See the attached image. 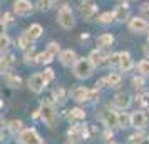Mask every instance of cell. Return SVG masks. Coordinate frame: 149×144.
Here are the masks:
<instances>
[{
    "label": "cell",
    "instance_id": "6da1fadb",
    "mask_svg": "<svg viewBox=\"0 0 149 144\" xmlns=\"http://www.w3.org/2000/svg\"><path fill=\"white\" fill-rule=\"evenodd\" d=\"M72 69H74V76L77 79H89L94 72V65L91 64L89 59H77Z\"/></svg>",
    "mask_w": 149,
    "mask_h": 144
},
{
    "label": "cell",
    "instance_id": "7a4b0ae2",
    "mask_svg": "<svg viewBox=\"0 0 149 144\" xmlns=\"http://www.w3.org/2000/svg\"><path fill=\"white\" fill-rule=\"evenodd\" d=\"M40 119L44 121V124L47 127H55V122H57V112H55V107L52 106V102H42L40 106Z\"/></svg>",
    "mask_w": 149,
    "mask_h": 144
},
{
    "label": "cell",
    "instance_id": "3957f363",
    "mask_svg": "<svg viewBox=\"0 0 149 144\" xmlns=\"http://www.w3.org/2000/svg\"><path fill=\"white\" fill-rule=\"evenodd\" d=\"M57 20H59V24H61V27H62V29H65V30H70V29L75 25L74 14H72V10H70L67 5H64V7L59 10Z\"/></svg>",
    "mask_w": 149,
    "mask_h": 144
},
{
    "label": "cell",
    "instance_id": "277c9868",
    "mask_svg": "<svg viewBox=\"0 0 149 144\" xmlns=\"http://www.w3.org/2000/svg\"><path fill=\"white\" fill-rule=\"evenodd\" d=\"M19 141H20V144H44L42 137L39 136L37 129H34V127L22 129L19 132Z\"/></svg>",
    "mask_w": 149,
    "mask_h": 144
},
{
    "label": "cell",
    "instance_id": "5b68a950",
    "mask_svg": "<svg viewBox=\"0 0 149 144\" xmlns=\"http://www.w3.org/2000/svg\"><path fill=\"white\" fill-rule=\"evenodd\" d=\"M67 136L70 137V141L75 143V141H84V139H89V131L87 126H82V124H74L70 129L67 131Z\"/></svg>",
    "mask_w": 149,
    "mask_h": 144
},
{
    "label": "cell",
    "instance_id": "8992f818",
    "mask_svg": "<svg viewBox=\"0 0 149 144\" xmlns=\"http://www.w3.org/2000/svg\"><path fill=\"white\" fill-rule=\"evenodd\" d=\"M14 12L20 17H27L34 12V5L30 0H15L14 2Z\"/></svg>",
    "mask_w": 149,
    "mask_h": 144
},
{
    "label": "cell",
    "instance_id": "52a82bcc",
    "mask_svg": "<svg viewBox=\"0 0 149 144\" xmlns=\"http://www.w3.org/2000/svg\"><path fill=\"white\" fill-rule=\"evenodd\" d=\"M45 86H47V82H45V79H44L42 74H34L29 79V89L32 90L34 94H40L42 90L45 89Z\"/></svg>",
    "mask_w": 149,
    "mask_h": 144
},
{
    "label": "cell",
    "instance_id": "ba28073f",
    "mask_svg": "<svg viewBox=\"0 0 149 144\" xmlns=\"http://www.w3.org/2000/svg\"><path fill=\"white\" fill-rule=\"evenodd\" d=\"M81 15L84 20L92 22L97 15V5L94 2H86V3H81Z\"/></svg>",
    "mask_w": 149,
    "mask_h": 144
},
{
    "label": "cell",
    "instance_id": "9c48e42d",
    "mask_svg": "<svg viewBox=\"0 0 149 144\" xmlns=\"http://www.w3.org/2000/svg\"><path fill=\"white\" fill-rule=\"evenodd\" d=\"M149 29V24L142 17H132L131 20H129V30L131 32H134V34H142V32H146Z\"/></svg>",
    "mask_w": 149,
    "mask_h": 144
},
{
    "label": "cell",
    "instance_id": "30bf717a",
    "mask_svg": "<svg viewBox=\"0 0 149 144\" xmlns=\"http://www.w3.org/2000/svg\"><path fill=\"white\" fill-rule=\"evenodd\" d=\"M101 119H102V122H104V126H106L107 129L119 127V124H117V112H114V111H111V109L102 111Z\"/></svg>",
    "mask_w": 149,
    "mask_h": 144
},
{
    "label": "cell",
    "instance_id": "8fae6325",
    "mask_svg": "<svg viewBox=\"0 0 149 144\" xmlns=\"http://www.w3.org/2000/svg\"><path fill=\"white\" fill-rule=\"evenodd\" d=\"M129 119H131V126H134L136 129H144L146 124H148V116H146L144 111H136V112H132L129 116Z\"/></svg>",
    "mask_w": 149,
    "mask_h": 144
},
{
    "label": "cell",
    "instance_id": "7c38bea8",
    "mask_svg": "<svg viewBox=\"0 0 149 144\" xmlns=\"http://www.w3.org/2000/svg\"><path fill=\"white\" fill-rule=\"evenodd\" d=\"M107 59L109 55L104 54L102 50H92L91 52V55H89V61H91V64L94 65V67H104V65H107Z\"/></svg>",
    "mask_w": 149,
    "mask_h": 144
},
{
    "label": "cell",
    "instance_id": "4fadbf2b",
    "mask_svg": "<svg viewBox=\"0 0 149 144\" xmlns=\"http://www.w3.org/2000/svg\"><path fill=\"white\" fill-rule=\"evenodd\" d=\"M129 104H131V96H129L127 92H119V94H116L114 99H112V106L117 107V109H127Z\"/></svg>",
    "mask_w": 149,
    "mask_h": 144
},
{
    "label": "cell",
    "instance_id": "5bb4252c",
    "mask_svg": "<svg viewBox=\"0 0 149 144\" xmlns=\"http://www.w3.org/2000/svg\"><path fill=\"white\" fill-rule=\"evenodd\" d=\"M70 96L74 101L77 102H84V101H91V89L87 87H74V89L70 90Z\"/></svg>",
    "mask_w": 149,
    "mask_h": 144
},
{
    "label": "cell",
    "instance_id": "9a60e30c",
    "mask_svg": "<svg viewBox=\"0 0 149 144\" xmlns=\"http://www.w3.org/2000/svg\"><path fill=\"white\" fill-rule=\"evenodd\" d=\"M61 62L62 65H65V67H70V65H74L75 62H77V54H75L74 50H62L61 52Z\"/></svg>",
    "mask_w": 149,
    "mask_h": 144
},
{
    "label": "cell",
    "instance_id": "2e32d148",
    "mask_svg": "<svg viewBox=\"0 0 149 144\" xmlns=\"http://www.w3.org/2000/svg\"><path fill=\"white\" fill-rule=\"evenodd\" d=\"M14 64H15L14 54H3L0 57V72H10Z\"/></svg>",
    "mask_w": 149,
    "mask_h": 144
},
{
    "label": "cell",
    "instance_id": "e0dca14e",
    "mask_svg": "<svg viewBox=\"0 0 149 144\" xmlns=\"http://www.w3.org/2000/svg\"><path fill=\"white\" fill-rule=\"evenodd\" d=\"M119 67L122 72H129L132 69V57L129 52H119Z\"/></svg>",
    "mask_w": 149,
    "mask_h": 144
},
{
    "label": "cell",
    "instance_id": "ac0fdd59",
    "mask_svg": "<svg viewBox=\"0 0 149 144\" xmlns=\"http://www.w3.org/2000/svg\"><path fill=\"white\" fill-rule=\"evenodd\" d=\"M42 34H44V29H42L40 24H32V25L27 29V32H25V35H27L30 40H37V39H40Z\"/></svg>",
    "mask_w": 149,
    "mask_h": 144
},
{
    "label": "cell",
    "instance_id": "d6986e66",
    "mask_svg": "<svg viewBox=\"0 0 149 144\" xmlns=\"http://www.w3.org/2000/svg\"><path fill=\"white\" fill-rule=\"evenodd\" d=\"M114 19L117 22H124L129 19V7L127 5H119L114 10Z\"/></svg>",
    "mask_w": 149,
    "mask_h": 144
},
{
    "label": "cell",
    "instance_id": "ffe728a7",
    "mask_svg": "<svg viewBox=\"0 0 149 144\" xmlns=\"http://www.w3.org/2000/svg\"><path fill=\"white\" fill-rule=\"evenodd\" d=\"M112 42H114V35L112 34H102L97 37V44H99V47L101 49H107L112 45Z\"/></svg>",
    "mask_w": 149,
    "mask_h": 144
},
{
    "label": "cell",
    "instance_id": "44dd1931",
    "mask_svg": "<svg viewBox=\"0 0 149 144\" xmlns=\"http://www.w3.org/2000/svg\"><path fill=\"white\" fill-rule=\"evenodd\" d=\"M5 82H7V86H10V87H20V84H22V79L15 72H7L5 74Z\"/></svg>",
    "mask_w": 149,
    "mask_h": 144
},
{
    "label": "cell",
    "instance_id": "7402d4cb",
    "mask_svg": "<svg viewBox=\"0 0 149 144\" xmlns=\"http://www.w3.org/2000/svg\"><path fill=\"white\" fill-rule=\"evenodd\" d=\"M122 81V76L119 72H111L107 77H106V84L109 87H119V84Z\"/></svg>",
    "mask_w": 149,
    "mask_h": 144
},
{
    "label": "cell",
    "instance_id": "603a6c76",
    "mask_svg": "<svg viewBox=\"0 0 149 144\" xmlns=\"http://www.w3.org/2000/svg\"><path fill=\"white\" fill-rule=\"evenodd\" d=\"M114 12H104L97 17V24L99 25H111L112 22H114Z\"/></svg>",
    "mask_w": 149,
    "mask_h": 144
},
{
    "label": "cell",
    "instance_id": "cb8c5ba5",
    "mask_svg": "<svg viewBox=\"0 0 149 144\" xmlns=\"http://www.w3.org/2000/svg\"><path fill=\"white\" fill-rule=\"evenodd\" d=\"M32 45H34V40H30L25 34H22L20 37L17 39V47L22 49V50H27V49H30Z\"/></svg>",
    "mask_w": 149,
    "mask_h": 144
},
{
    "label": "cell",
    "instance_id": "d4e9b609",
    "mask_svg": "<svg viewBox=\"0 0 149 144\" xmlns=\"http://www.w3.org/2000/svg\"><path fill=\"white\" fill-rule=\"evenodd\" d=\"M37 52H35V47L32 45L30 49L25 50V54H24V62L25 64H37Z\"/></svg>",
    "mask_w": 149,
    "mask_h": 144
},
{
    "label": "cell",
    "instance_id": "484cf974",
    "mask_svg": "<svg viewBox=\"0 0 149 144\" xmlns=\"http://www.w3.org/2000/svg\"><path fill=\"white\" fill-rule=\"evenodd\" d=\"M52 61H54V55L45 49L44 52L37 54V61H35V62H37V64H49V62H52Z\"/></svg>",
    "mask_w": 149,
    "mask_h": 144
},
{
    "label": "cell",
    "instance_id": "4316f807",
    "mask_svg": "<svg viewBox=\"0 0 149 144\" xmlns=\"http://www.w3.org/2000/svg\"><path fill=\"white\" fill-rule=\"evenodd\" d=\"M22 126H24V124H22L20 119H14V121H10V122H8L7 127H8V131H10L12 134H17V132H20V131L24 129Z\"/></svg>",
    "mask_w": 149,
    "mask_h": 144
},
{
    "label": "cell",
    "instance_id": "83f0119b",
    "mask_svg": "<svg viewBox=\"0 0 149 144\" xmlns=\"http://www.w3.org/2000/svg\"><path fill=\"white\" fill-rule=\"evenodd\" d=\"M10 45H12V40L8 39V35H2L0 37V54H7Z\"/></svg>",
    "mask_w": 149,
    "mask_h": 144
},
{
    "label": "cell",
    "instance_id": "f1b7e54d",
    "mask_svg": "<svg viewBox=\"0 0 149 144\" xmlns=\"http://www.w3.org/2000/svg\"><path fill=\"white\" fill-rule=\"evenodd\" d=\"M117 124H119V127H127L131 124V119L126 112H117Z\"/></svg>",
    "mask_w": 149,
    "mask_h": 144
},
{
    "label": "cell",
    "instance_id": "f546056e",
    "mask_svg": "<svg viewBox=\"0 0 149 144\" xmlns=\"http://www.w3.org/2000/svg\"><path fill=\"white\" fill-rule=\"evenodd\" d=\"M52 96H54L55 102H62V101L65 99V89H64V87H57V89L54 90V94H52Z\"/></svg>",
    "mask_w": 149,
    "mask_h": 144
},
{
    "label": "cell",
    "instance_id": "4dcf8cb0",
    "mask_svg": "<svg viewBox=\"0 0 149 144\" xmlns=\"http://www.w3.org/2000/svg\"><path fill=\"white\" fill-rule=\"evenodd\" d=\"M137 69H139V72H141V74L149 76V61H148V59H142V61L137 64Z\"/></svg>",
    "mask_w": 149,
    "mask_h": 144
},
{
    "label": "cell",
    "instance_id": "1f68e13d",
    "mask_svg": "<svg viewBox=\"0 0 149 144\" xmlns=\"http://www.w3.org/2000/svg\"><path fill=\"white\" fill-rule=\"evenodd\" d=\"M70 117L72 119H84L86 117V111L81 109V107H74V109H70Z\"/></svg>",
    "mask_w": 149,
    "mask_h": 144
},
{
    "label": "cell",
    "instance_id": "d6a6232c",
    "mask_svg": "<svg viewBox=\"0 0 149 144\" xmlns=\"http://www.w3.org/2000/svg\"><path fill=\"white\" fill-rule=\"evenodd\" d=\"M59 0H39V7L42 8V10H49V8H52L57 3Z\"/></svg>",
    "mask_w": 149,
    "mask_h": 144
},
{
    "label": "cell",
    "instance_id": "836d02e7",
    "mask_svg": "<svg viewBox=\"0 0 149 144\" xmlns=\"http://www.w3.org/2000/svg\"><path fill=\"white\" fill-rule=\"evenodd\" d=\"M47 50L49 52H50V54L54 55H57L59 54V52H61V45H59V44H57V42H50V44H49V47H47Z\"/></svg>",
    "mask_w": 149,
    "mask_h": 144
},
{
    "label": "cell",
    "instance_id": "e575fe53",
    "mask_svg": "<svg viewBox=\"0 0 149 144\" xmlns=\"http://www.w3.org/2000/svg\"><path fill=\"white\" fill-rule=\"evenodd\" d=\"M132 86H134L136 89H144V86H146V81H144V79H142V77H134V79H132Z\"/></svg>",
    "mask_w": 149,
    "mask_h": 144
},
{
    "label": "cell",
    "instance_id": "d590c367",
    "mask_svg": "<svg viewBox=\"0 0 149 144\" xmlns=\"http://www.w3.org/2000/svg\"><path fill=\"white\" fill-rule=\"evenodd\" d=\"M42 76H44V79H45V82H47V84L55 79V74H54V70H52V69H45Z\"/></svg>",
    "mask_w": 149,
    "mask_h": 144
},
{
    "label": "cell",
    "instance_id": "8d00e7d4",
    "mask_svg": "<svg viewBox=\"0 0 149 144\" xmlns=\"http://www.w3.org/2000/svg\"><path fill=\"white\" fill-rule=\"evenodd\" d=\"M142 139H144V136H142L141 132H134L132 136L129 137V143H131V144H139Z\"/></svg>",
    "mask_w": 149,
    "mask_h": 144
},
{
    "label": "cell",
    "instance_id": "74e56055",
    "mask_svg": "<svg viewBox=\"0 0 149 144\" xmlns=\"http://www.w3.org/2000/svg\"><path fill=\"white\" fill-rule=\"evenodd\" d=\"M116 64H119V52L109 55V59H107V65H116Z\"/></svg>",
    "mask_w": 149,
    "mask_h": 144
},
{
    "label": "cell",
    "instance_id": "f35d334b",
    "mask_svg": "<svg viewBox=\"0 0 149 144\" xmlns=\"http://www.w3.org/2000/svg\"><path fill=\"white\" fill-rule=\"evenodd\" d=\"M2 22H3V24H12V22H14V14H10V12L3 14L2 15Z\"/></svg>",
    "mask_w": 149,
    "mask_h": 144
},
{
    "label": "cell",
    "instance_id": "ab89813d",
    "mask_svg": "<svg viewBox=\"0 0 149 144\" xmlns=\"http://www.w3.org/2000/svg\"><path fill=\"white\" fill-rule=\"evenodd\" d=\"M5 32H7V24H3V22L0 20V37L2 35H7Z\"/></svg>",
    "mask_w": 149,
    "mask_h": 144
},
{
    "label": "cell",
    "instance_id": "60d3db41",
    "mask_svg": "<svg viewBox=\"0 0 149 144\" xmlns=\"http://www.w3.org/2000/svg\"><path fill=\"white\" fill-rule=\"evenodd\" d=\"M104 137H106L107 141H109V139H112V131H111V129H107L106 132H104Z\"/></svg>",
    "mask_w": 149,
    "mask_h": 144
},
{
    "label": "cell",
    "instance_id": "b9f144b4",
    "mask_svg": "<svg viewBox=\"0 0 149 144\" xmlns=\"http://www.w3.org/2000/svg\"><path fill=\"white\" fill-rule=\"evenodd\" d=\"M142 52H144V54H146V57L149 59V42L144 45V47H142Z\"/></svg>",
    "mask_w": 149,
    "mask_h": 144
},
{
    "label": "cell",
    "instance_id": "7bdbcfd3",
    "mask_svg": "<svg viewBox=\"0 0 149 144\" xmlns=\"http://www.w3.org/2000/svg\"><path fill=\"white\" fill-rule=\"evenodd\" d=\"M32 117H34V119H39V117H40V111L37 109V111L34 112V114H32Z\"/></svg>",
    "mask_w": 149,
    "mask_h": 144
},
{
    "label": "cell",
    "instance_id": "ee69618b",
    "mask_svg": "<svg viewBox=\"0 0 149 144\" xmlns=\"http://www.w3.org/2000/svg\"><path fill=\"white\" fill-rule=\"evenodd\" d=\"M3 126H5V119L0 116V129H3Z\"/></svg>",
    "mask_w": 149,
    "mask_h": 144
},
{
    "label": "cell",
    "instance_id": "f6af8a7d",
    "mask_svg": "<svg viewBox=\"0 0 149 144\" xmlns=\"http://www.w3.org/2000/svg\"><path fill=\"white\" fill-rule=\"evenodd\" d=\"M142 10H144V12H148V10H149V3H142Z\"/></svg>",
    "mask_w": 149,
    "mask_h": 144
},
{
    "label": "cell",
    "instance_id": "bcb514c9",
    "mask_svg": "<svg viewBox=\"0 0 149 144\" xmlns=\"http://www.w3.org/2000/svg\"><path fill=\"white\" fill-rule=\"evenodd\" d=\"M106 144H119V143H117V141H114V139H109Z\"/></svg>",
    "mask_w": 149,
    "mask_h": 144
},
{
    "label": "cell",
    "instance_id": "7dc6e473",
    "mask_svg": "<svg viewBox=\"0 0 149 144\" xmlns=\"http://www.w3.org/2000/svg\"><path fill=\"white\" fill-rule=\"evenodd\" d=\"M139 144H149V137H148V139H142V141H141Z\"/></svg>",
    "mask_w": 149,
    "mask_h": 144
},
{
    "label": "cell",
    "instance_id": "c3c4849f",
    "mask_svg": "<svg viewBox=\"0 0 149 144\" xmlns=\"http://www.w3.org/2000/svg\"><path fill=\"white\" fill-rule=\"evenodd\" d=\"M3 139H5V137L2 136V134H0V143H2V141H3Z\"/></svg>",
    "mask_w": 149,
    "mask_h": 144
},
{
    "label": "cell",
    "instance_id": "681fc988",
    "mask_svg": "<svg viewBox=\"0 0 149 144\" xmlns=\"http://www.w3.org/2000/svg\"><path fill=\"white\" fill-rule=\"evenodd\" d=\"M65 144H75V143H72V141H69V143H65Z\"/></svg>",
    "mask_w": 149,
    "mask_h": 144
},
{
    "label": "cell",
    "instance_id": "f907efd6",
    "mask_svg": "<svg viewBox=\"0 0 149 144\" xmlns=\"http://www.w3.org/2000/svg\"><path fill=\"white\" fill-rule=\"evenodd\" d=\"M2 106H3V102H2V101H0V107H2Z\"/></svg>",
    "mask_w": 149,
    "mask_h": 144
},
{
    "label": "cell",
    "instance_id": "816d5d0a",
    "mask_svg": "<svg viewBox=\"0 0 149 144\" xmlns=\"http://www.w3.org/2000/svg\"><path fill=\"white\" fill-rule=\"evenodd\" d=\"M148 42H149V32H148Z\"/></svg>",
    "mask_w": 149,
    "mask_h": 144
}]
</instances>
